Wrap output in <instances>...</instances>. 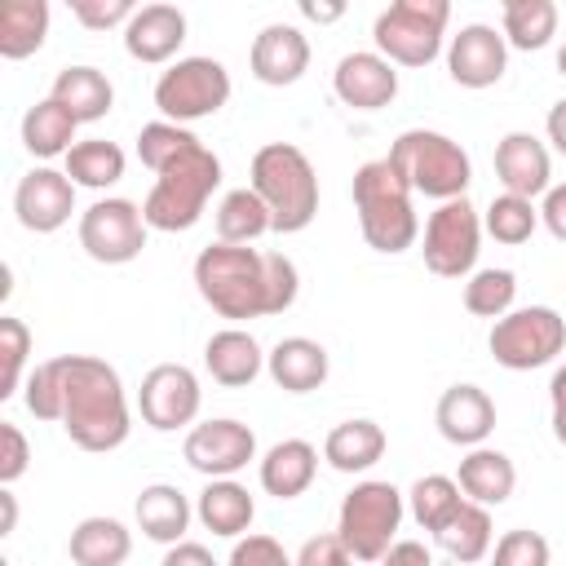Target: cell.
Listing matches in <instances>:
<instances>
[{
	"mask_svg": "<svg viewBox=\"0 0 566 566\" xmlns=\"http://www.w3.org/2000/svg\"><path fill=\"white\" fill-rule=\"evenodd\" d=\"M0 504H4V522H0V535H9V531L18 526V495L4 486V491H0Z\"/></svg>",
	"mask_w": 566,
	"mask_h": 566,
	"instance_id": "11a10c76",
	"label": "cell"
},
{
	"mask_svg": "<svg viewBox=\"0 0 566 566\" xmlns=\"http://www.w3.org/2000/svg\"><path fill=\"white\" fill-rule=\"evenodd\" d=\"M548 407H553V438L566 447V363L548 380Z\"/></svg>",
	"mask_w": 566,
	"mask_h": 566,
	"instance_id": "681fc988",
	"label": "cell"
},
{
	"mask_svg": "<svg viewBox=\"0 0 566 566\" xmlns=\"http://www.w3.org/2000/svg\"><path fill=\"white\" fill-rule=\"evenodd\" d=\"M195 517L203 522V531L221 535V539H243L252 531V517H256V500L243 482L234 478H212L199 500H195Z\"/></svg>",
	"mask_w": 566,
	"mask_h": 566,
	"instance_id": "d4e9b609",
	"label": "cell"
},
{
	"mask_svg": "<svg viewBox=\"0 0 566 566\" xmlns=\"http://www.w3.org/2000/svg\"><path fill=\"white\" fill-rule=\"evenodd\" d=\"M447 71L460 88H491L504 80L509 71V44L495 27L486 22H469L451 35L447 44Z\"/></svg>",
	"mask_w": 566,
	"mask_h": 566,
	"instance_id": "2e32d148",
	"label": "cell"
},
{
	"mask_svg": "<svg viewBox=\"0 0 566 566\" xmlns=\"http://www.w3.org/2000/svg\"><path fill=\"white\" fill-rule=\"evenodd\" d=\"M49 4L44 0H4L0 4V57L22 62L31 53H40L44 35H49Z\"/></svg>",
	"mask_w": 566,
	"mask_h": 566,
	"instance_id": "d6a6232c",
	"label": "cell"
},
{
	"mask_svg": "<svg viewBox=\"0 0 566 566\" xmlns=\"http://www.w3.org/2000/svg\"><path fill=\"white\" fill-rule=\"evenodd\" d=\"M203 367H208V376H212L217 385L243 389V385H252V380L265 371V349L256 345L252 332H243V327H221V332H212L208 345H203Z\"/></svg>",
	"mask_w": 566,
	"mask_h": 566,
	"instance_id": "7402d4cb",
	"label": "cell"
},
{
	"mask_svg": "<svg viewBox=\"0 0 566 566\" xmlns=\"http://www.w3.org/2000/svg\"><path fill=\"white\" fill-rule=\"evenodd\" d=\"M230 102V71L217 57H177L155 80V106L159 119L190 128L195 119L217 115Z\"/></svg>",
	"mask_w": 566,
	"mask_h": 566,
	"instance_id": "30bf717a",
	"label": "cell"
},
{
	"mask_svg": "<svg viewBox=\"0 0 566 566\" xmlns=\"http://www.w3.org/2000/svg\"><path fill=\"white\" fill-rule=\"evenodd\" d=\"M389 438L376 420L358 416V420H340L327 438H323V460L336 469V473H367L380 455H385Z\"/></svg>",
	"mask_w": 566,
	"mask_h": 566,
	"instance_id": "83f0119b",
	"label": "cell"
},
{
	"mask_svg": "<svg viewBox=\"0 0 566 566\" xmlns=\"http://www.w3.org/2000/svg\"><path fill=\"white\" fill-rule=\"evenodd\" d=\"M402 517H407V495L394 482L367 478V482H354V491L340 500L336 535L345 539L354 562H380L394 548Z\"/></svg>",
	"mask_w": 566,
	"mask_h": 566,
	"instance_id": "52a82bcc",
	"label": "cell"
},
{
	"mask_svg": "<svg viewBox=\"0 0 566 566\" xmlns=\"http://www.w3.org/2000/svg\"><path fill=\"white\" fill-rule=\"evenodd\" d=\"M380 566H433V557L420 539H394V548L380 557Z\"/></svg>",
	"mask_w": 566,
	"mask_h": 566,
	"instance_id": "f907efd6",
	"label": "cell"
},
{
	"mask_svg": "<svg viewBox=\"0 0 566 566\" xmlns=\"http://www.w3.org/2000/svg\"><path fill=\"white\" fill-rule=\"evenodd\" d=\"M332 93L354 111H385L398 97V71L376 49H354L336 62Z\"/></svg>",
	"mask_w": 566,
	"mask_h": 566,
	"instance_id": "e0dca14e",
	"label": "cell"
},
{
	"mask_svg": "<svg viewBox=\"0 0 566 566\" xmlns=\"http://www.w3.org/2000/svg\"><path fill=\"white\" fill-rule=\"evenodd\" d=\"M548 562H553L548 539L539 531H526V526L504 531L491 548V566H548Z\"/></svg>",
	"mask_w": 566,
	"mask_h": 566,
	"instance_id": "7bdbcfd3",
	"label": "cell"
},
{
	"mask_svg": "<svg viewBox=\"0 0 566 566\" xmlns=\"http://www.w3.org/2000/svg\"><path fill=\"white\" fill-rule=\"evenodd\" d=\"M248 66L252 80L270 84V88H287L310 71V40L301 27L292 22H270L256 31L252 49H248Z\"/></svg>",
	"mask_w": 566,
	"mask_h": 566,
	"instance_id": "ac0fdd59",
	"label": "cell"
},
{
	"mask_svg": "<svg viewBox=\"0 0 566 566\" xmlns=\"http://www.w3.org/2000/svg\"><path fill=\"white\" fill-rule=\"evenodd\" d=\"M447 22H451L447 0H394L389 9L376 13L371 40L376 53L389 57L394 66H429L442 53Z\"/></svg>",
	"mask_w": 566,
	"mask_h": 566,
	"instance_id": "ba28073f",
	"label": "cell"
},
{
	"mask_svg": "<svg viewBox=\"0 0 566 566\" xmlns=\"http://www.w3.org/2000/svg\"><path fill=\"white\" fill-rule=\"evenodd\" d=\"M226 566H296V557H287V548L274 535H252L248 531L243 539H234Z\"/></svg>",
	"mask_w": 566,
	"mask_h": 566,
	"instance_id": "f6af8a7d",
	"label": "cell"
},
{
	"mask_svg": "<svg viewBox=\"0 0 566 566\" xmlns=\"http://www.w3.org/2000/svg\"><path fill=\"white\" fill-rule=\"evenodd\" d=\"M13 212H18V226L31 230V234H53L71 221L75 212V181L66 177V168H31L18 190H13Z\"/></svg>",
	"mask_w": 566,
	"mask_h": 566,
	"instance_id": "9a60e30c",
	"label": "cell"
},
{
	"mask_svg": "<svg viewBox=\"0 0 566 566\" xmlns=\"http://www.w3.org/2000/svg\"><path fill=\"white\" fill-rule=\"evenodd\" d=\"M71 13L88 31H111V27H128L137 4L133 0H71Z\"/></svg>",
	"mask_w": 566,
	"mask_h": 566,
	"instance_id": "ee69618b",
	"label": "cell"
},
{
	"mask_svg": "<svg viewBox=\"0 0 566 566\" xmlns=\"http://www.w3.org/2000/svg\"><path fill=\"white\" fill-rule=\"evenodd\" d=\"M539 226H544L557 243H566V181H562V186H548V195H544V203H539Z\"/></svg>",
	"mask_w": 566,
	"mask_h": 566,
	"instance_id": "c3c4849f",
	"label": "cell"
},
{
	"mask_svg": "<svg viewBox=\"0 0 566 566\" xmlns=\"http://www.w3.org/2000/svg\"><path fill=\"white\" fill-rule=\"evenodd\" d=\"M517 301V274L504 270V265H486V270H473L464 279V310L473 318H504Z\"/></svg>",
	"mask_w": 566,
	"mask_h": 566,
	"instance_id": "74e56055",
	"label": "cell"
},
{
	"mask_svg": "<svg viewBox=\"0 0 566 566\" xmlns=\"http://www.w3.org/2000/svg\"><path fill=\"white\" fill-rule=\"evenodd\" d=\"M460 504H464V491H460V482L447 478V473H424V478H416L411 491H407V513H411L416 526L429 531V535H438V531L455 517Z\"/></svg>",
	"mask_w": 566,
	"mask_h": 566,
	"instance_id": "d590c367",
	"label": "cell"
},
{
	"mask_svg": "<svg viewBox=\"0 0 566 566\" xmlns=\"http://www.w3.org/2000/svg\"><path fill=\"white\" fill-rule=\"evenodd\" d=\"M186 44V13L177 4H142L124 27V53L142 66H172L177 49Z\"/></svg>",
	"mask_w": 566,
	"mask_h": 566,
	"instance_id": "44dd1931",
	"label": "cell"
},
{
	"mask_svg": "<svg viewBox=\"0 0 566 566\" xmlns=\"http://www.w3.org/2000/svg\"><path fill=\"white\" fill-rule=\"evenodd\" d=\"M433 539H438V548H442L451 562H464V566H473V562L491 557V548H495L491 509H482V504L464 500V504L455 509V517H451Z\"/></svg>",
	"mask_w": 566,
	"mask_h": 566,
	"instance_id": "1f68e13d",
	"label": "cell"
},
{
	"mask_svg": "<svg viewBox=\"0 0 566 566\" xmlns=\"http://www.w3.org/2000/svg\"><path fill=\"white\" fill-rule=\"evenodd\" d=\"M424 265L438 279H469L482 252V212L469 199H447L424 221Z\"/></svg>",
	"mask_w": 566,
	"mask_h": 566,
	"instance_id": "8fae6325",
	"label": "cell"
},
{
	"mask_svg": "<svg viewBox=\"0 0 566 566\" xmlns=\"http://www.w3.org/2000/svg\"><path fill=\"white\" fill-rule=\"evenodd\" d=\"M495 177H500L504 195H522V199L548 195V186H553L548 146L535 133H522V128L504 133L495 142Z\"/></svg>",
	"mask_w": 566,
	"mask_h": 566,
	"instance_id": "d6986e66",
	"label": "cell"
},
{
	"mask_svg": "<svg viewBox=\"0 0 566 566\" xmlns=\"http://www.w3.org/2000/svg\"><path fill=\"white\" fill-rule=\"evenodd\" d=\"M455 482H460L464 500H473L482 509H500L517 486V469L500 447H473V451H464Z\"/></svg>",
	"mask_w": 566,
	"mask_h": 566,
	"instance_id": "484cf974",
	"label": "cell"
},
{
	"mask_svg": "<svg viewBox=\"0 0 566 566\" xmlns=\"http://www.w3.org/2000/svg\"><path fill=\"white\" fill-rule=\"evenodd\" d=\"M500 35L509 49H544L557 35V4L553 0H504L500 4Z\"/></svg>",
	"mask_w": 566,
	"mask_h": 566,
	"instance_id": "836d02e7",
	"label": "cell"
},
{
	"mask_svg": "<svg viewBox=\"0 0 566 566\" xmlns=\"http://www.w3.org/2000/svg\"><path fill=\"white\" fill-rule=\"evenodd\" d=\"M340 13H345V4H340V0H327V4L301 0V18H310V22H336Z\"/></svg>",
	"mask_w": 566,
	"mask_h": 566,
	"instance_id": "db71d44e",
	"label": "cell"
},
{
	"mask_svg": "<svg viewBox=\"0 0 566 566\" xmlns=\"http://www.w3.org/2000/svg\"><path fill=\"white\" fill-rule=\"evenodd\" d=\"M482 230L495 239V243H509V248H517V243H526L535 230H539V208H535V199H522V195H495L491 203H486V212H482Z\"/></svg>",
	"mask_w": 566,
	"mask_h": 566,
	"instance_id": "f35d334b",
	"label": "cell"
},
{
	"mask_svg": "<svg viewBox=\"0 0 566 566\" xmlns=\"http://www.w3.org/2000/svg\"><path fill=\"white\" fill-rule=\"evenodd\" d=\"M544 133H548V142H553V150H557V155H566V97H557V102L548 106V119H544Z\"/></svg>",
	"mask_w": 566,
	"mask_h": 566,
	"instance_id": "f5cc1de1",
	"label": "cell"
},
{
	"mask_svg": "<svg viewBox=\"0 0 566 566\" xmlns=\"http://www.w3.org/2000/svg\"><path fill=\"white\" fill-rule=\"evenodd\" d=\"M195 287L221 318H265L296 305L301 274L287 252H256L243 243H208L195 256Z\"/></svg>",
	"mask_w": 566,
	"mask_h": 566,
	"instance_id": "6da1fadb",
	"label": "cell"
},
{
	"mask_svg": "<svg viewBox=\"0 0 566 566\" xmlns=\"http://www.w3.org/2000/svg\"><path fill=\"white\" fill-rule=\"evenodd\" d=\"M195 142H199V137H195L190 128L168 124V119H150V124H142V133H137V159H142L150 172H159L164 164H172L177 155H186Z\"/></svg>",
	"mask_w": 566,
	"mask_h": 566,
	"instance_id": "ab89813d",
	"label": "cell"
},
{
	"mask_svg": "<svg viewBox=\"0 0 566 566\" xmlns=\"http://www.w3.org/2000/svg\"><path fill=\"white\" fill-rule=\"evenodd\" d=\"M181 455L195 473L212 478H234L239 469H248V460H256V433L234 420V416H217V420H199L190 424Z\"/></svg>",
	"mask_w": 566,
	"mask_h": 566,
	"instance_id": "5bb4252c",
	"label": "cell"
},
{
	"mask_svg": "<svg viewBox=\"0 0 566 566\" xmlns=\"http://www.w3.org/2000/svg\"><path fill=\"white\" fill-rule=\"evenodd\" d=\"M557 75H562V80H566V44H562V49H557Z\"/></svg>",
	"mask_w": 566,
	"mask_h": 566,
	"instance_id": "9f6ffc18",
	"label": "cell"
},
{
	"mask_svg": "<svg viewBox=\"0 0 566 566\" xmlns=\"http://www.w3.org/2000/svg\"><path fill=\"white\" fill-rule=\"evenodd\" d=\"M217 186H221V159L203 142H195L186 155H177L172 164H164L155 172V186L142 199V217L150 230L181 234V230L199 226Z\"/></svg>",
	"mask_w": 566,
	"mask_h": 566,
	"instance_id": "5b68a950",
	"label": "cell"
},
{
	"mask_svg": "<svg viewBox=\"0 0 566 566\" xmlns=\"http://www.w3.org/2000/svg\"><path fill=\"white\" fill-rule=\"evenodd\" d=\"M62 164H66V177H71L75 186H84V190H106V186H115V181L124 177V164H128V159H124V150H119L115 142L88 137V142H75Z\"/></svg>",
	"mask_w": 566,
	"mask_h": 566,
	"instance_id": "8d00e7d4",
	"label": "cell"
},
{
	"mask_svg": "<svg viewBox=\"0 0 566 566\" xmlns=\"http://www.w3.org/2000/svg\"><path fill=\"white\" fill-rule=\"evenodd\" d=\"M62 380V429L80 451H115L133 433V411L119 371L93 354H57Z\"/></svg>",
	"mask_w": 566,
	"mask_h": 566,
	"instance_id": "7a4b0ae2",
	"label": "cell"
},
{
	"mask_svg": "<svg viewBox=\"0 0 566 566\" xmlns=\"http://www.w3.org/2000/svg\"><path fill=\"white\" fill-rule=\"evenodd\" d=\"M27 354H31V327L13 314L0 318V358H4V376H0V398H13L27 380Z\"/></svg>",
	"mask_w": 566,
	"mask_h": 566,
	"instance_id": "60d3db41",
	"label": "cell"
},
{
	"mask_svg": "<svg viewBox=\"0 0 566 566\" xmlns=\"http://www.w3.org/2000/svg\"><path fill=\"white\" fill-rule=\"evenodd\" d=\"M159 566H217V557H212L203 544L181 539V544H172V548L164 553V562H159Z\"/></svg>",
	"mask_w": 566,
	"mask_h": 566,
	"instance_id": "816d5d0a",
	"label": "cell"
},
{
	"mask_svg": "<svg viewBox=\"0 0 566 566\" xmlns=\"http://www.w3.org/2000/svg\"><path fill=\"white\" fill-rule=\"evenodd\" d=\"M75 128H80V119L62 106V102H53V97H40L27 115H22V146L35 155V159H66L71 155V146H75Z\"/></svg>",
	"mask_w": 566,
	"mask_h": 566,
	"instance_id": "4dcf8cb0",
	"label": "cell"
},
{
	"mask_svg": "<svg viewBox=\"0 0 566 566\" xmlns=\"http://www.w3.org/2000/svg\"><path fill=\"white\" fill-rule=\"evenodd\" d=\"M389 159L394 168L407 177V186L424 199H464L469 181H473V159L469 150L447 137V133H433V128H407L394 137L389 146Z\"/></svg>",
	"mask_w": 566,
	"mask_h": 566,
	"instance_id": "8992f818",
	"label": "cell"
},
{
	"mask_svg": "<svg viewBox=\"0 0 566 566\" xmlns=\"http://www.w3.org/2000/svg\"><path fill=\"white\" fill-rule=\"evenodd\" d=\"M296 566H354V553L345 548V539L336 531H327V535H310L301 544Z\"/></svg>",
	"mask_w": 566,
	"mask_h": 566,
	"instance_id": "7dc6e473",
	"label": "cell"
},
{
	"mask_svg": "<svg viewBox=\"0 0 566 566\" xmlns=\"http://www.w3.org/2000/svg\"><path fill=\"white\" fill-rule=\"evenodd\" d=\"M133 513H137L142 535H146V539H155V544H168V548L186 539L190 517H195V509H190L186 491H181V486H172V482H150V486H142V495H137Z\"/></svg>",
	"mask_w": 566,
	"mask_h": 566,
	"instance_id": "4316f807",
	"label": "cell"
},
{
	"mask_svg": "<svg viewBox=\"0 0 566 566\" xmlns=\"http://www.w3.org/2000/svg\"><path fill=\"white\" fill-rule=\"evenodd\" d=\"M199 407H203V389H199V376L186 363H155L142 376L137 411L150 429H159V433L186 429V424L199 420Z\"/></svg>",
	"mask_w": 566,
	"mask_h": 566,
	"instance_id": "4fadbf2b",
	"label": "cell"
},
{
	"mask_svg": "<svg viewBox=\"0 0 566 566\" xmlns=\"http://www.w3.org/2000/svg\"><path fill=\"white\" fill-rule=\"evenodd\" d=\"M66 553L75 566H124L128 553H133V531L119 522V517H84L75 522L71 539H66Z\"/></svg>",
	"mask_w": 566,
	"mask_h": 566,
	"instance_id": "f1b7e54d",
	"label": "cell"
},
{
	"mask_svg": "<svg viewBox=\"0 0 566 566\" xmlns=\"http://www.w3.org/2000/svg\"><path fill=\"white\" fill-rule=\"evenodd\" d=\"M146 217H142V203L133 199H119V195H106L97 203H88L80 212V248L97 261V265H128L142 256L146 248Z\"/></svg>",
	"mask_w": 566,
	"mask_h": 566,
	"instance_id": "7c38bea8",
	"label": "cell"
},
{
	"mask_svg": "<svg viewBox=\"0 0 566 566\" xmlns=\"http://www.w3.org/2000/svg\"><path fill=\"white\" fill-rule=\"evenodd\" d=\"M411 186L407 177L394 168L389 155L367 159L354 172V212H358V230L367 239V248L398 256L420 239V217L411 208Z\"/></svg>",
	"mask_w": 566,
	"mask_h": 566,
	"instance_id": "3957f363",
	"label": "cell"
},
{
	"mask_svg": "<svg viewBox=\"0 0 566 566\" xmlns=\"http://www.w3.org/2000/svg\"><path fill=\"white\" fill-rule=\"evenodd\" d=\"M256 473H261V491H265V495H274V500H296V495H305V491L314 486L318 451H314V442H305V438H283V442H274V447L261 455Z\"/></svg>",
	"mask_w": 566,
	"mask_h": 566,
	"instance_id": "603a6c76",
	"label": "cell"
},
{
	"mask_svg": "<svg viewBox=\"0 0 566 566\" xmlns=\"http://www.w3.org/2000/svg\"><path fill=\"white\" fill-rule=\"evenodd\" d=\"M433 424L451 447H464V451L486 447L495 429V402L482 385H451L433 407Z\"/></svg>",
	"mask_w": 566,
	"mask_h": 566,
	"instance_id": "ffe728a7",
	"label": "cell"
},
{
	"mask_svg": "<svg viewBox=\"0 0 566 566\" xmlns=\"http://www.w3.org/2000/svg\"><path fill=\"white\" fill-rule=\"evenodd\" d=\"M491 358L509 371L548 367L566 349V318L553 305H513L504 318L491 323Z\"/></svg>",
	"mask_w": 566,
	"mask_h": 566,
	"instance_id": "9c48e42d",
	"label": "cell"
},
{
	"mask_svg": "<svg viewBox=\"0 0 566 566\" xmlns=\"http://www.w3.org/2000/svg\"><path fill=\"white\" fill-rule=\"evenodd\" d=\"M53 102H62L80 124H97L115 106V88L97 66H62L53 80Z\"/></svg>",
	"mask_w": 566,
	"mask_h": 566,
	"instance_id": "f546056e",
	"label": "cell"
},
{
	"mask_svg": "<svg viewBox=\"0 0 566 566\" xmlns=\"http://www.w3.org/2000/svg\"><path fill=\"white\" fill-rule=\"evenodd\" d=\"M270 230H274L270 208L261 203V195L252 186H239V190L221 195V203H217V243H243L248 248Z\"/></svg>",
	"mask_w": 566,
	"mask_h": 566,
	"instance_id": "e575fe53",
	"label": "cell"
},
{
	"mask_svg": "<svg viewBox=\"0 0 566 566\" xmlns=\"http://www.w3.org/2000/svg\"><path fill=\"white\" fill-rule=\"evenodd\" d=\"M22 402L35 420H62V380H57V363L44 358L27 371L22 380Z\"/></svg>",
	"mask_w": 566,
	"mask_h": 566,
	"instance_id": "b9f144b4",
	"label": "cell"
},
{
	"mask_svg": "<svg viewBox=\"0 0 566 566\" xmlns=\"http://www.w3.org/2000/svg\"><path fill=\"white\" fill-rule=\"evenodd\" d=\"M265 371H270V380H274L283 394H310V389H318V385L327 380L332 358H327V349H323L318 340H310V336H283V340L265 354Z\"/></svg>",
	"mask_w": 566,
	"mask_h": 566,
	"instance_id": "cb8c5ba5",
	"label": "cell"
},
{
	"mask_svg": "<svg viewBox=\"0 0 566 566\" xmlns=\"http://www.w3.org/2000/svg\"><path fill=\"white\" fill-rule=\"evenodd\" d=\"M248 186L270 208V221L279 234H301L318 217V172L310 155L292 142H265L252 155Z\"/></svg>",
	"mask_w": 566,
	"mask_h": 566,
	"instance_id": "277c9868",
	"label": "cell"
},
{
	"mask_svg": "<svg viewBox=\"0 0 566 566\" xmlns=\"http://www.w3.org/2000/svg\"><path fill=\"white\" fill-rule=\"evenodd\" d=\"M31 464V442L13 420H0V486H13Z\"/></svg>",
	"mask_w": 566,
	"mask_h": 566,
	"instance_id": "bcb514c9",
	"label": "cell"
}]
</instances>
